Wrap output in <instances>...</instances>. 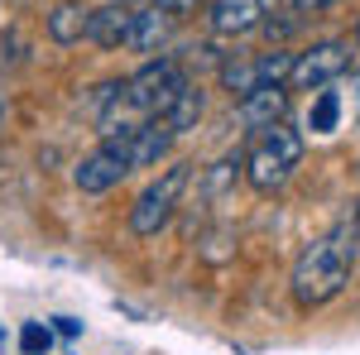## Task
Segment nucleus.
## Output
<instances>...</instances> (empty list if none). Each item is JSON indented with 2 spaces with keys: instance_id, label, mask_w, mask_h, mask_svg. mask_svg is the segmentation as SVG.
Masks as SVG:
<instances>
[{
  "instance_id": "f257e3e1",
  "label": "nucleus",
  "mask_w": 360,
  "mask_h": 355,
  "mask_svg": "<svg viewBox=\"0 0 360 355\" xmlns=\"http://www.w3.org/2000/svg\"><path fill=\"white\" fill-rule=\"evenodd\" d=\"M351 250L341 240H312L293 264V298L298 307H322L351 283Z\"/></svg>"
},
{
  "instance_id": "f03ea898",
  "label": "nucleus",
  "mask_w": 360,
  "mask_h": 355,
  "mask_svg": "<svg viewBox=\"0 0 360 355\" xmlns=\"http://www.w3.org/2000/svg\"><path fill=\"white\" fill-rule=\"evenodd\" d=\"M303 159V135L293 130V125H269V130H259L255 139V149L245 154V183L255 192H278L288 178H293V168Z\"/></svg>"
},
{
  "instance_id": "7ed1b4c3",
  "label": "nucleus",
  "mask_w": 360,
  "mask_h": 355,
  "mask_svg": "<svg viewBox=\"0 0 360 355\" xmlns=\"http://www.w3.org/2000/svg\"><path fill=\"white\" fill-rule=\"evenodd\" d=\"M188 183H193V164L164 168V173L135 197V207H130V231H135V235H159L168 221H173V212H178Z\"/></svg>"
},
{
  "instance_id": "20e7f679",
  "label": "nucleus",
  "mask_w": 360,
  "mask_h": 355,
  "mask_svg": "<svg viewBox=\"0 0 360 355\" xmlns=\"http://www.w3.org/2000/svg\"><path fill=\"white\" fill-rule=\"evenodd\" d=\"M288 67H293V53H259V58H236V63H221V86L231 96H255L264 86H283L288 82Z\"/></svg>"
},
{
  "instance_id": "39448f33",
  "label": "nucleus",
  "mask_w": 360,
  "mask_h": 355,
  "mask_svg": "<svg viewBox=\"0 0 360 355\" xmlns=\"http://www.w3.org/2000/svg\"><path fill=\"white\" fill-rule=\"evenodd\" d=\"M351 67V44L341 39H327V44H312L307 53H293V67H288V82L303 86V91H322L327 82H336L341 72Z\"/></svg>"
},
{
  "instance_id": "423d86ee",
  "label": "nucleus",
  "mask_w": 360,
  "mask_h": 355,
  "mask_svg": "<svg viewBox=\"0 0 360 355\" xmlns=\"http://www.w3.org/2000/svg\"><path fill=\"white\" fill-rule=\"evenodd\" d=\"M130 173H135V164H130L125 139H106L96 154H86L82 164H77L72 183H77L82 192H106V188H115L120 178H130Z\"/></svg>"
},
{
  "instance_id": "0eeeda50",
  "label": "nucleus",
  "mask_w": 360,
  "mask_h": 355,
  "mask_svg": "<svg viewBox=\"0 0 360 355\" xmlns=\"http://www.w3.org/2000/svg\"><path fill=\"white\" fill-rule=\"evenodd\" d=\"M274 5L278 0H212L207 25L217 34H250V29H259L274 15Z\"/></svg>"
},
{
  "instance_id": "6e6552de",
  "label": "nucleus",
  "mask_w": 360,
  "mask_h": 355,
  "mask_svg": "<svg viewBox=\"0 0 360 355\" xmlns=\"http://www.w3.org/2000/svg\"><path fill=\"white\" fill-rule=\"evenodd\" d=\"M130 25H135V5H101V10H86V39L101 44V49H120L130 39Z\"/></svg>"
},
{
  "instance_id": "1a4fd4ad",
  "label": "nucleus",
  "mask_w": 360,
  "mask_h": 355,
  "mask_svg": "<svg viewBox=\"0 0 360 355\" xmlns=\"http://www.w3.org/2000/svg\"><path fill=\"white\" fill-rule=\"evenodd\" d=\"M125 139V149H130V164L135 168H149V164H159L168 154V144H173V130H168L164 120H144L139 130H130V135H120Z\"/></svg>"
},
{
  "instance_id": "9d476101",
  "label": "nucleus",
  "mask_w": 360,
  "mask_h": 355,
  "mask_svg": "<svg viewBox=\"0 0 360 355\" xmlns=\"http://www.w3.org/2000/svg\"><path fill=\"white\" fill-rule=\"evenodd\" d=\"M283 110H288V91L283 86H264L240 101V125L250 130H269V125H283Z\"/></svg>"
},
{
  "instance_id": "9b49d317",
  "label": "nucleus",
  "mask_w": 360,
  "mask_h": 355,
  "mask_svg": "<svg viewBox=\"0 0 360 355\" xmlns=\"http://www.w3.org/2000/svg\"><path fill=\"white\" fill-rule=\"evenodd\" d=\"M168 34H173V20H168L164 10L144 5V10H135V25H130V39H125V49L154 53V49H164V44H168Z\"/></svg>"
},
{
  "instance_id": "f8f14e48",
  "label": "nucleus",
  "mask_w": 360,
  "mask_h": 355,
  "mask_svg": "<svg viewBox=\"0 0 360 355\" xmlns=\"http://www.w3.org/2000/svg\"><path fill=\"white\" fill-rule=\"evenodd\" d=\"M49 39H53V44H82L86 39V10L77 0L53 5V15H49Z\"/></svg>"
},
{
  "instance_id": "ddd939ff",
  "label": "nucleus",
  "mask_w": 360,
  "mask_h": 355,
  "mask_svg": "<svg viewBox=\"0 0 360 355\" xmlns=\"http://www.w3.org/2000/svg\"><path fill=\"white\" fill-rule=\"evenodd\" d=\"M202 110H207V96H202L197 82H188L183 91H178V101L164 110V125L173 130V135H183V130H193L197 120H202Z\"/></svg>"
},
{
  "instance_id": "4468645a",
  "label": "nucleus",
  "mask_w": 360,
  "mask_h": 355,
  "mask_svg": "<svg viewBox=\"0 0 360 355\" xmlns=\"http://www.w3.org/2000/svg\"><path fill=\"white\" fill-rule=\"evenodd\" d=\"M336 125H341V96L322 86L317 101H312V110H307V130H312V135H332Z\"/></svg>"
},
{
  "instance_id": "2eb2a0df",
  "label": "nucleus",
  "mask_w": 360,
  "mask_h": 355,
  "mask_svg": "<svg viewBox=\"0 0 360 355\" xmlns=\"http://www.w3.org/2000/svg\"><path fill=\"white\" fill-rule=\"evenodd\" d=\"M236 178H240V159H221V164L207 173V192H212V197H221Z\"/></svg>"
},
{
  "instance_id": "dca6fc26",
  "label": "nucleus",
  "mask_w": 360,
  "mask_h": 355,
  "mask_svg": "<svg viewBox=\"0 0 360 355\" xmlns=\"http://www.w3.org/2000/svg\"><path fill=\"white\" fill-rule=\"evenodd\" d=\"M49 346H53V331H49V327H39V322H29V327L20 331V351H25V355H44Z\"/></svg>"
},
{
  "instance_id": "f3484780",
  "label": "nucleus",
  "mask_w": 360,
  "mask_h": 355,
  "mask_svg": "<svg viewBox=\"0 0 360 355\" xmlns=\"http://www.w3.org/2000/svg\"><path fill=\"white\" fill-rule=\"evenodd\" d=\"M149 5H154V10H164L168 20H183V15H193L202 0H149Z\"/></svg>"
},
{
  "instance_id": "a211bd4d",
  "label": "nucleus",
  "mask_w": 360,
  "mask_h": 355,
  "mask_svg": "<svg viewBox=\"0 0 360 355\" xmlns=\"http://www.w3.org/2000/svg\"><path fill=\"white\" fill-rule=\"evenodd\" d=\"M351 259H360V202H356V217H351Z\"/></svg>"
},
{
  "instance_id": "6ab92c4d",
  "label": "nucleus",
  "mask_w": 360,
  "mask_h": 355,
  "mask_svg": "<svg viewBox=\"0 0 360 355\" xmlns=\"http://www.w3.org/2000/svg\"><path fill=\"white\" fill-rule=\"evenodd\" d=\"M298 10H327V5H336V0H293Z\"/></svg>"
},
{
  "instance_id": "aec40b11",
  "label": "nucleus",
  "mask_w": 360,
  "mask_h": 355,
  "mask_svg": "<svg viewBox=\"0 0 360 355\" xmlns=\"http://www.w3.org/2000/svg\"><path fill=\"white\" fill-rule=\"evenodd\" d=\"M351 91H356V115H360V72H351Z\"/></svg>"
},
{
  "instance_id": "412c9836",
  "label": "nucleus",
  "mask_w": 360,
  "mask_h": 355,
  "mask_svg": "<svg viewBox=\"0 0 360 355\" xmlns=\"http://www.w3.org/2000/svg\"><path fill=\"white\" fill-rule=\"evenodd\" d=\"M351 44H356V49H360V20H356V29H351Z\"/></svg>"
},
{
  "instance_id": "4be33fe9",
  "label": "nucleus",
  "mask_w": 360,
  "mask_h": 355,
  "mask_svg": "<svg viewBox=\"0 0 360 355\" xmlns=\"http://www.w3.org/2000/svg\"><path fill=\"white\" fill-rule=\"evenodd\" d=\"M120 5H130V0H120Z\"/></svg>"
}]
</instances>
